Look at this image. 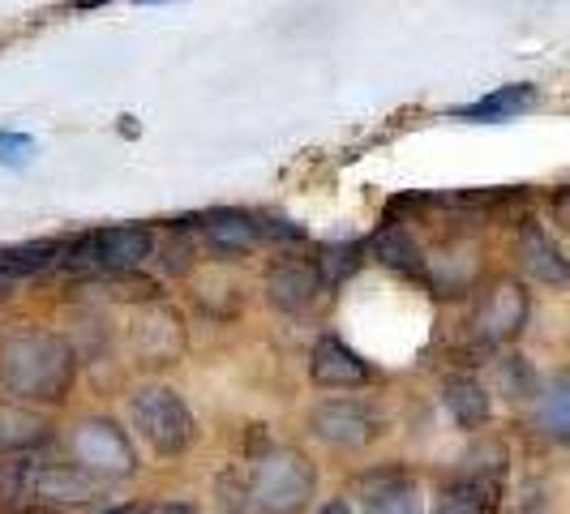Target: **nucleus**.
Instances as JSON below:
<instances>
[{
    "instance_id": "b1692460",
    "label": "nucleus",
    "mask_w": 570,
    "mask_h": 514,
    "mask_svg": "<svg viewBox=\"0 0 570 514\" xmlns=\"http://www.w3.org/2000/svg\"><path fill=\"white\" fill-rule=\"evenodd\" d=\"M159 266L168 275H189L194 270V240H189V224L185 219L168 228V240L159 245Z\"/></svg>"
},
{
    "instance_id": "aec40b11",
    "label": "nucleus",
    "mask_w": 570,
    "mask_h": 514,
    "mask_svg": "<svg viewBox=\"0 0 570 514\" xmlns=\"http://www.w3.org/2000/svg\"><path fill=\"white\" fill-rule=\"evenodd\" d=\"M48 442V421L30 407L0 403V455H27Z\"/></svg>"
},
{
    "instance_id": "6ab92c4d",
    "label": "nucleus",
    "mask_w": 570,
    "mask_h": 514,
    "mask_svg": "<svg viewBox=\"0 0 570 514\" xmlns=\"http://www.w3.org/2000/svg\"><path fill=\"white\" fill-rule=\"evenodd\" d=\"M498 506V476H463L438 488L433 514H493Z\"/></svg>"
},
{
    "instance_id": "9d476101",
    "label": "nucleus",
    "mask_w": 570,
    "mask_h": 514,
    "mask_svg": "<svg viewBox=\"0 0 570 514\" xmlns=\"http://www.w3.org/2000/svg\"><path fill=\"white\" fill-rule=\"evenodd\" d=\"M476 275H481V249L468 236H451L425 257V284L433 287V296H463L476 284Z\"/></svg>"
},
{
    "instance_id": "f8f14e48",
    "label": "nucleus",
    "mask_w": 570,
    "mask_h": 514,
    "mask_svg": "<svg viewBox=\"0 0 570 514\" xmlns=\"http://www.w3.org/2000/svg\"><path fill=\"white\" fill-rule=\"evenodd\" d=\"M514 254L523 275H532L544 287H570V257L562 254V245L537 224V219H523L519 236H514Z\"/></svg>"
},
{
    "instance_id": "2f4dec72",
    "label": "nucleus",
    "mask_w": 570,
    "mask_h": 514,
    "mask_svg": "<svg viewBox=\"0 0 570 514\" xmlns=\"http://www.w3.org/2000/svg\"><path fill=\"white\" fill-rule=\"evenodd\" d=\"M104 514H146V506H112V511H104Z\"/></svg>"
},
{
    "instance_id": "2eb2a0df",
    "label": "nucleus",
    "mask_w": 570,
    "mask_h": 514,
    "mask_svg": "<svg viewBox=\"0 0 570 514\" xmlns=\"http://www.w3.org/2000/svg\"><path fill=\"white\" fill-rule=\"evenodd\" d=\"M365 254H370L373 261H382L386 270H400V275H412V279H425V249H421V240H416L407 228H400V224H391V219L370 236Z\"/></svg>"
},
{
    "instance_id": "4be33fe9",
    "label": "nucleus",
    "mask_w": 570,
    "mask_h": 514,
    "mask_svg": "<svg viewBox=\"0 0 570 514\" xmlns=\"http://www.w3.org/2000/svg\"><path fill=\"white\" fill-rule=\"evenodd\" d=\"M65 245L60 240H27V245H4L0 249V270L9 279H27V275H43L48 266H57Z\"/></svg>"
},
{
    "instance_id": "cd10ccee",
    "label": "nucleus",
    "mask_w": 570,
    "mask_h": 514,
    "mask_svg": "<svg viewBox=\"0 0 570 514\" xmlns=\"http://www.w3.org/2000/svg\"><path fill=\"white\" fill-rule=\"evenodd\" d=\"M549 206H553V219H558V228L570 231V185H567V189H553Z\"/></svg>"
},
{
    "instance_id": "39448f33",
    "label": "nucleus",
    "mask_w": 570,
    "mask_h": 514,
    "mask_svg": "<svg viewBox=\"0 0 570 514\" xmlns=\"http://www.w3.org/2000/svg\"><path fill=\"white\" fill-rule=\"evenodd\" d=\"M129 416H134V428L142 433V442L159 458L185 455L194 446V437H198L194 412L185 407V399L171 386H142V391H134Z\"/></svg>"
},
{
    "instance_id": "f03ea898",
    "label": "nucleus",
    "mask_w": 570,
    "mask_h": 514,
    "mask_svg": "<svg viewBox=\"0 0 570 514\" xmlns=\"http://www.w3.org/2000/svg\"><path fill=\"white\" fill-rule=\"evenodd\" d=\"M150 254H155L150 228L125 224V228H95L73 236V240H65L60 266L69 275H82V279H104V275H129V270H138Z\"/></svg>"
},
{
    "instance_id": "c756f323",
    "label": "nucleus",
    "mask_w": 570,
    "mask_h": 514,
    "mask_svg": "<svg viewBox=\"0 0 570 514\" xmlns=\"http://www.w3.org/2000/svg\"><path fill=\"white\" fill-rule=\"evenodd\" d=\"M317 514H352V506H347V497H331Z\"/></svg>"
},
{
    "instance_id": "423d86ee",
    "label": "nucleus",
    "mask_w": 570,
    "mask_h": 514,
    "mask_svg": "<svg viewBox=\"0 0 570 514\" xmlns=\"http://www.w3.org/2000/svg\"><path fill=\"white\" fill-rule=\"evenodd\" d=\"M528 314H532V300H528V291L523 284H514V279H493V284L476 296V309H472V339L481 343V347H502V343H511L514 335H523V326H528Z\"/></svg>"
},
{
    "instance_id": "f3484780",
    "label": "nucleus",
    "mask_w": 570,
    "mask_h": 514,
    "mask_svg": "<svg viewBox=\"0 0 570 514\" xmlns=\"http://www.w3.org/2000/svg\"><path fill=\"white\" fill-rule=\"evenodd\" d=\"M528 108H537V86L514 82V86H498L493 95L468 103V108H455V120H472V125H498V120H514Z\"/></svg>"
},
{
    "instance_id": "473e14b6",
    "label": "nucleus",
    "mask_w": 570,
    "mask_h": 514,
    "mask_svg": "<svg viewBox=\"0 0 570 514\" xmlns=\"http://www.w3.org/2000/svg\"><path fill=\"white\" fill-rule=\"evenodd\" d=\"M99 4H108V0H73V9H99Z\"/></svg>"
},
{
    "instance_id": "1a4fd4ad",
    "label": "nucleus",
    "mask_w": 570,
    "mask_h": 514,
    "mask_svg": "<svg viewBox=\"0 0 570 514\" xmlns=\"http://www.w3.org/2000/svg\"><path fill=\"white\" fill-rule=\"evenodd\" d=\"M104 481L86 476L78 463H57V458H27V497L48 502V506H78L99 497Z\"/></svg>"
},
{
    "instance_id": "5701e85b",
    "label": "nucleus",
    "mask_w": 570,
    "mask_h": 514,
    "mask_svg": "<svg viewBox=\"0 0 570 514\" xmlns=\"http://www.w3.org/2000/svg\"><path fill=\"white\" fill-rule=\"evenodd\" d=\"M317 261V275H322V284L326 287H340L343 279H352L356 270H361V245H326L322 254L314 257Z\"/></svg>"
},
{
    "instance_id": "a878e982",
    "label": "nucleus",
    "mask_w": 570,
    "mask_h": 514,
    "mask_svg": "<svg viewBox=\"0 0 570 514\" xmlns=\"http://www.w3.org/2000/svg\"><path fill=\"white\" fill-rule=\"evenodd\" d=\"M30 155H35V138H27V134H0V164L4 168H22V164H30Z\"/></svg>"
},
{
    "instance_id": "dca6fc26",
    "label": "nucleus",
    "mask_w": 570,
    "mask_h": 514,
    "mask_svg": "<svg viewBox=\"0 0 570 514\" xmlns=\"http://www.w3.org/2000/svg\"><path fill=\"white\" fill-rule=\"evenodd\" d=\"M365 514H425V511H421L416 481H412L403 467H386V472L370 476Z\"/></svg>"
},
{
    "instance_id": "7ed1b4c3",
    "label": "nucleus",
    "mask_w": 570,
    "mask_h": 514,
    "mask_svg": "<svg viewBox=\"0 0 570 514\" xmlns=\"http://www.w3.org/2000/svg\"><path fill=\"white\" fill-rule=\"evenodd\" d=\"M317 485L314 463L301 455L296 446H266L254 458L249 476V497L262 514H301L309 506Z\"/></svg>"
},
{
    "instance_id": "7c9ffc66",
    "label": "nucleus",
    "mask_w": 570,
    "mask_h": 514,
    "mask_svg": "<svg viewBox=\"0 0 570 514\" xmlns=\"http://www.w3.org/2000/svg\"><path fill=\"white\" fill-rule=\"evenodd\" d=\"M13 514H57L48 502H30V506H22V511H13Z\"/></svg>"
},
{
    "instance_id": "4468645a",
    "label": "nucleus",
    "mask_w": 570,
    "mask_h": 514,
    "mask_svg": "<svg viewBox=\"0 0 570 514\" xmlns=\"http://www.w3.org/2000/svg\"><path fill=\"white\" fill-rule=\"evenodd\" d=\"M198 231L219 257H245L262 240L257 219L245 215V210H210V215L198 219Z\"/></svg>"
},
{
    "instance_id": "a211bd4d",
    "label": "nucleus",
    "mask_w": 570,
    "mask_h": 514,
    "mask_svg": "<svg viewBox=\"0 0 570 514\" xmlns=\"http://www.w3.org/2000/svg\"><path fill=\"white\" fill-rule=\"evenodd\" d=\"M442 407L455 416L459 428H481V425H489V416H493L489 391L476 377H468V373L442 382Z\"/></svg>"
},
{
    "instance_id": "20e7f679",
    "label": "nucleus",
    "mask_w": 570,
    "mask_h": 514,
    "mask_svg": "<svg viewBox=\"0 0 570 514\" xmlns=\"http://www.w3.org/2000/svg\"><path fill=\"white\" fill-rule=\"evenodd\" d=\"M65 458L78 463L86 476L116 485L138 472V451L129 433L116 425L112 416H86L65 433Z\"/></svg>"
},
{
    "instance_id": "72a5a7b5",
    "label": "nucleus",
    "mask_w": 570,
    "mask_h": 514,
    "mask_svg": "<svg viewBox=\"0 0 570 514\" xmlns=\"http://www.w3.org/2000/svg\"><path fill=\"white\" fill-rule=\"evenodd\" d=\"M138 4H164V0H138Z\"/></svg>"
},
{
    "instance_id": "0eeeda50",
    "label": "nucleus",
    "mask_w": 570,
    "mask_h": 514,
    "mask_svg": "<svg viewBox=\"0 0 570 514\" xmlns=\"http://www.w3.org/2000/svg\"><path fill=\"white\" fill-rule=\"evenodd\" d=\"M129 347L146 369H164L185 356V322L164 300H146L129 322Z\"/></svg>"
},
{
    "instance_id": "bb28decb",
    "label": "nucleus",
    "mask_w": 570,
    "mask_h": 514,
    "mask_svg": "<svg viewBox=\"0 0 570 514\" xmlns=\"http://www.w3.org/2000/svg\"><path fill=\"white\" fill-rule=\"evenodd\" d=\"M257 228H262L266 240H284V245L305 240V228H296V224H287V219H257Z\"/></svg>"
},
{
    "instance_id": "ddd939ff",
    "label": "nucleus",
    "mask_w": 570,
    "mask_h": 514,
    "mask_svg": "<svg viewBox=\"0 0 570 514\" xmlns=\"http://www.w3.org/2000/svg\"><path fill=\"white\" fill-rule=\"evenodd\" d=\"M309 377L322 391H361L373 382V369L340 335H322L309 352Z\"/></svg>"
},
{
    "instance_id": "393cba45",
    "label": "nucleus",
    "mask_w": 570,
    "mask_h": 514,
    "mask_svg": "<svg viewBox=\"0 0 570 514\" xmlns=\"http://www.w3.org/2000/svg\"><path fill=\"white\" fill-rule=\"evenodd\" d=\"M498 386L511 395V399H528L537 395V373L523 356H502L498 360Z\"/></svg>"
},
{
    "instance_id": "f257e3e1",
    "label": "nucleus",
    "mask_w": 570,
    "mask_h": 514,
    "mask_svg": "<svg viewBox=\"0 0 570 514\" xmlns=\"http://www.w3.org/2000/svg\"><path fill=\"white\" fill-rule=\"evenodd\" d=\"M78 352L43 326H13L0 335V386L22 403H60L73 391Z\"/></svg>"
},
{
    "instance_id": "412c9836",
    "label": "nucleus",
    "mask_w": 570,
    "mask_h": 514,
    "mask_svg": "<svg viewBox=\"0 0 570 514\" xmlns=\"http://www.w3.org/2000/svg\"><path fill=\"white\" fill-rule=\"evenodd\" d=\"M532 425L553 442H570V369L553 373L537 391V416Z\"/></svg>"
},
{
    "instance_id": "c85d7f7f",
    "label": "nucleus",
    "mask_w": 570,
    "mask_h": 514,
    "mask_svg": "<svg viewBox=\"0 0 570 514\" xmlns=\"http://www.w3.org/2000/svg\"><path fill=\"white\" fill-rule=\"evenodd\" d=\"M146 514H198V511L185 506V502H155V506H146Z\"/></svg>"
},
{
    "instance_id": "6e6552de",
    "label": "nucleus",
    "mask_w": 570,
    "mask_h": 514,
    "mask_svg": "<svg viewBox=\"0 0 570 514\" xmlns=\"http://www.w3.org/2000/svg\"><path fill=\"white\" fill-rule=\"evenodd\" d=\"M309 428H314L317 442L335 446V451H365L373 437L382 433L377 416H373L365 403L352 399H326L309 412Z\"/></svg>"
},
{
    "instance_id": "9b49d317",
    "label": "nucleus",
    "mask_w": 570,
    "mask_h": 514,
    "mask_svg": "<svg viewBox=\"0 0 570 514\" xmlns=\"http://www.w3.org/2000/svg\"><path fill=\"white\" fill-rule=\"evenodd\" d=\"M322 275H317V261H305V257H284L266 270V300L284 314H309L322 296Z\"/></svg>"
}]
</instances>
